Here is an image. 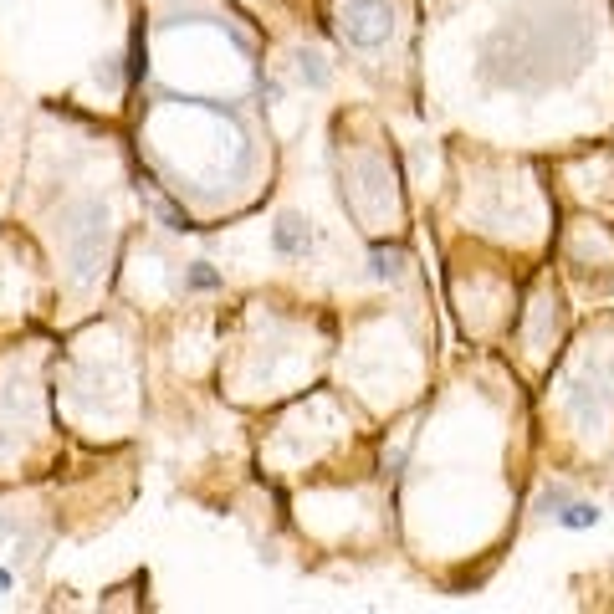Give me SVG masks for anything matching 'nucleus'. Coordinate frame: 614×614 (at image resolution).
I'll use <instances>...</instances> for the list:
<instances>
[{
  "label": "nucleus",
  "mask_w": 614,
  "mask_h": 614,
  "mask_svg": "<svg viewBox=\"0 0 614 614\" xmlns=\"http://www.w3.org/2000/svg\"><path fill=\"white\" fill-rule=\"evenodd\" d=\"M589 41V21L563 11L507 21L487 41V77L497 87H548L589 57Z\"/></svg>",
  "instance_id": "nucleus-1"
},
{
  "label": "nucleus",
  "mask_w": 614,
  "mask_h": 614,
  "mask_svg": "<svg viewBox=\"0 0 614 614\" xmlns=\"http://www.w3.org/2000/svg\"><path fill=\"white\" fill-rule=\"evenodd\" d=\"M389 26H394V11H389V0H348L343 16H338V31L348 47H359V52H374L389 41Z\"/></svg>",
  "instance_id": "nucleus-2"
},
{
  "label": "nucleus",
  "mask_w": 614,
  "mask_h": 614,
  "mask_svg": "<svg viewBox=\"0 0 614 614\" xmlns=\"http://www.w3.org/2000/svg\"><path fill=\"white\" fill-rule=\"evenodd\" d=\"M277 246H282V251H302V246H307V231H302L297 221H287V226L277 231Z\"/></svg>",
  "instance_id": "nucleus-3"
},
{
  "label": "nucleus",
  "mask_w": 614,
  "mask_h": 614,
  "mask_svg": "<svg viewBox=\"0 0 614 614\" xmlns=\"http://www.w3.org/2000/svg\"><path fill=\"white\" fill-rule=\"evenodd\" d=\"M594 517H599V512H594L589 502H574V507H568V512H563V528H589V522H594Z\"/></svg>",
  "instance_id": "nucleus-4"
},
{
  "label": "nucleus",
  "mask_w": 614,
  "mask_h": 614,
  "mask_svg": "<svg viewBox=\"0 0 614 614\" xmlns=\"http://www.w3.org/2000/svg\"><path fill=\"white\" fill-rule=\"evenodd\" d=\"M6 584H11V579H6V574H0V589H6Z\"/></svg>",
  "instance_id": "nucleus-5"
}]
</instances>
